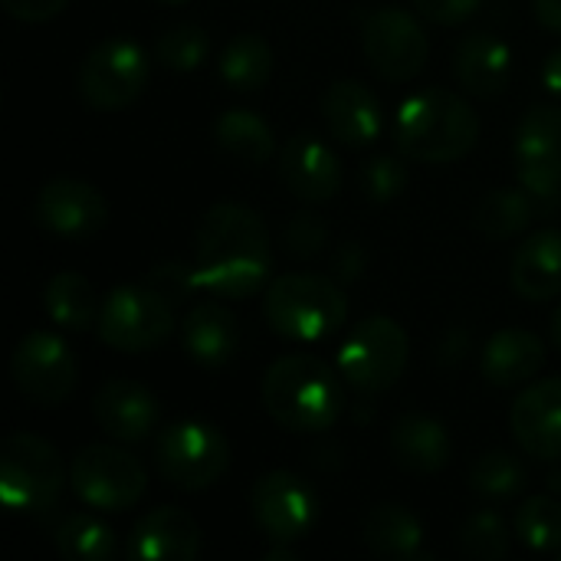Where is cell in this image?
Segmentation results:
<instances>
[{
	"mask_svg": "<svg viewBox=\"0 0 561 561\" xmlns=\"http://www.w3.org/2000/svg\"><path fill=\"white\" fill-rule=\"evenodd\" d=\"M43 312L62 332H89L92 325H99L102 306H99L95 286L82 273L62 270L43 289Z\"/></svg>",
	"mask_w": 561,
	"mask_h": 561,
	"instance_id": "obj_27",
	"label": "cell"
},
{
	"mask_svg": "<svg viewBox=\"0 0 561 561\" xmlns=\"http://www.w3.org/2000/svg\"><path fill=\"white\" fill-rule=\"evenodd\" d=\"M542 82H546V89H549L552 95H559L561 99V46L546 59V66H542Z\"/></svg>",
	"mask_w": 561,
	"mask_h": 561,
	"instance_id": "obj_43",
	"label": "cell"
},
{
	"mask_svg": "<svg viewBox=\"0 0 561 561\" xmlns=\"http://www.w3.org/2000/svg\"><path fill=\"white\" fill-rule=\"evenodd\" d=\"M362 191L375 204H391L408 191V164L404 154H375L362 168Z\"/></svg>",
	"mask_w": 561,
	"mask_h": 561,
	"instance_id": "obj_36",
	"label": "cell"
},
{
	"mask_svg": "<svg viewBox=\"0 0 561 561\" xmlns=\"http://www.w3.org/2000/svg\"><path fill=\"white\" fill-rule=\"evenodd\" d=\"M3 10L20 23H46L66 10L69 0H0Z\"/></svg>",
	"mask_w": 561,
	"mask_h": 561,
	"instance_id": "obj_40",
	"label": "cell"
},
{
	"mask_svg": "<svg viewBox=\"0 0 561 561\" xmlns=\"http://www.w3.org/2000/svg\"><path fill=\"white\" fill-rule=\"evenodd\" d=\"M322 118L335 141L345 148L375 145L385 131V112L378 95L358 79H339L322 95Z\"/></svg>",
	"mask_w": 561,
	"mask_h": 561,
	"instance_id": "obj_20",
	"label": "cell"
},
{
	"mask_svg": "<svg viewBox=\"0 0 561 561\" xmlns=\"http://www.w3.org/2000/svg\"><path fill=\"white\" fill-rule=\"evenodd\" d=\"M365 266H368V253H365L362 243H345V247H339V253H335V276H339L342 283L358 279V276L365 273Z\"/></svg>",
	"mask_w": 561,
	"mask_h": 561,
	"instance_id": "obj_41",
	"label": "cell"
},
{
	"mask_svg": "<svg viewBox=\"0 0 561 561\" xmlns=\"http://www.w3.org/2000/svg\"><path fill=\"white\" fill-rule=\"evenodd\" d=\"M362 536H365V546L381 556V559L391 561H414V559H431L424 552V526L421 519L398 506V503H381L375 506L365 523H362Z\"/></svg>",
	"mask_w": 561,
	"mask_h": 561,
	"instance_id": "obj_26",
	"label": "cell"
},
{
	"mask_svg": "<svg viewBox=\"0 0 561 561\" xmlns=\"http://www.w3.org/2000/svg\"><path fill=\"white\" fill-rule=\"evenodd\" d=\"M217 69L227 89L243 95L260 92L273 76V49L260 33H240L224 46Z\"/></svg>",
	"mask_w": 561,
	"mask_h": 561,
	"instance_id": "obj_30",
	"label": "cell"
},
{
	"mask_svg": "<svg viewBox=\"0 0 561 561\" xmlns=\"http://www.w3.org/2000/svg\"><path fill=\"white\" fill-rule=\"evenodd\" d=\"M480 138V118L473 105L440 85L411 92L394 115V148L398 154L421 164L460 161L473 151Z\"/></svg>",
	"mask_w": 561,
	"mask_h": 561,
	"instance_id": "obj_2",
	"label": "cell"
},
{
	"mask_svg": "<svg viewBox=\"0 0 561 561\" xmlns=\"http://www.w3.org/2000/svg\"><path fill=\"white\" fill-rule=\"evenodd\" d=\"M266 561H296V552H293V546H283V542H273V549L263 556Z\"/></svg>",
	"mask_w": 561,
	"mask_h": 561,
	"instance_id": "obj_44",
	"label": "cell"
},
{
	"mask_svg": "<svg viewBox=\"0 0 561 561\" xmlns=\"http://www.w3.org/2000/svg\"><path fill=\"white\" fill-rule=\"evenodd\" d=\"M154 467L171 486L197 493L214 486L230 470V444L214 424L178 421L158 434Z\"/></svg>",
	"mask_w": 561,
	"mask_h": 561,
	"instance_id": "obj_8",
	"label": "cell"
},
{
	"mask_svg": "<svg viewBox=\"0 0 561 561\" xmlns=\"http://www.w3.org/2000/svg\"><path fill=\"white\" fill-rule=\"evenodd\" d=\"M194 270L201 289L220 299L256 296L273 270L263 217L243 204H214L194 237Z\"/></svg>",
	"mask_w": 561,
	"mask_h": 561,
	"instance_id": "obj_1",
	"label": "cell"
},
{
	"mask_svg": "<svg viewBox=\"0 0 561 561\" xmlns=\"http://www.w3.org/2000/svg\"><path fill=\"white\" fill-rule=\"evenodd\" d=\"M362 46L371 69L388 82H411L427 66V33L411 10L381 7L362 26Z\"/></svg>",
	"mask_w": 561,
	"mask_h": 561,
	"instance_id": "obj_13",
	"label": "cell"
},
{
	"mask_svg": "<svg viewBox=\"0 0 561 561\" xmlns=\"http://www.w3.org/2000/svg\"><path fill=\"white\" fill-rule=\"evenodd\" d=\"M348 302L335 279L316 273H286L266 286L263 319L289 342H322L345 325Z\"/></svg>",
	"mask_w": 561,
	"mask_h": 561,
	"instance_id": "obj_4",
	"label": "cell"
},
{
	"mask_svg": "<svg viewBox=\"0 0 561 561\" xmlns=\"http://www.w3.org/2000/svg\"><path fill=\"white\" fill-rule=\"evenodd\" d=\"M526 463L510 450H490L470 467V486L486 500H513L526 490Z\"/></svg>",
	"mask_w": 561,
	"mask_h": 561,
	"instance_id": "obj_32",
	"label": "cell"
},
{
	"mask_svg": "<svg viewBox=\"0 0 561 561\" xmlns=\"http://www.w3.org/2000/svg\"><path fill=\"white\" fill-rule=\"evenodd\" d=\"M92 414H95V424L105 431V437L118 444H141L154 434L161 421V404L145 385L115 378L99 388L92 401Z\"/></svg>",
	"mask_w": 561,
	"mask_h": 561,
	"instance_id": "obj_18",
	"label": "cell"
},
{
	"mask_svg": "<svg viewBox=\"0 0 561 561\" xmlns=\"http://www.w3.org/2000/svg\"><path fill=\"white\" fill-rule=\"evenodd\" d=\"M210 56V33L201 23H174L154 43V59L171 72H194Z\"/></svg>",
	"mask_w": 561,
	"mask_h": 561,
	"instance_id": "obj_33",
	"label": "cell"
},
{
	"mask_svg": "<svg viewBox=\"0 0 561 561\" xmlns=\"http://www.w3.org/2000/svg\"><path fill=\"white\" fill-rule=\"evenodd\" d=\"M181 345L191 362L204 368L227 365L240 348V325L237 316L220 302H197L181 325Z\"/></svg>",
	"mask_w": 561,
	"mask_h": 561,
	"instance_id": "obj_23",
	"label": "cell"
},
{
	"mask_svg": "<svg viewBox=\"0 0 561 561\" xmlns=\"http://www.w3.org/2000/svg\"><path fill=\"white\" fill-rule=\"evenodd\" d=\"M53 542L69 561H108L115 556V533L92 513L62 516L53 529Z\"/></svg>",
	"mask_w": 561,
	"mask_h": 561,
	"instance_id": "obj_31",
	"label": "cell"
},
{
	"mask_svg": "<svg viewBox=\"0 0 561 561\" xmlns=\"http://www.w3.org/2000/svg\"><path fill=\"white\" fill-rule=\"evenodd\" d=\"M460 546L467 556L483 561H500L510 556V533H506V523L500 513L493 510H483V513H473L463 529H460Z\"/></svg>",
	"mask_w": 561,
	"mask_h": 561,
	"instance_id": "obj_35",
	"label": "cell"
},
{
	"mask_svg": "<svg viewBox=\"0 0 561 561\" xmlns=\"http://www.w3.org/2000/svg\"><path fill=\"white\" fill-rule=\"evenodd\" d=\"M457 82L477 99H496L513 79V49L493 33H470L454 53Z\"/></svg>",
	"mask_w": 561,
	"mask_h": 561,
	"instance_id": "obj_21",
	"label": "cell"
},
{
	"mask_svg": "<svg viewBox=\"0 0 561 561\" xmlns=\"http://www.w3.org/2000/svg\"><path fill=\"white\" fill-rule=\"evenodd\" d=\"M546 365V342L529 329H500L480 358V371L493 388L529 385Z\"/></svg>",
	"mask_w": 561,
	"mask_h": 561,
	"instance_id": "obj_22",
	"label": "cell"
},
{
	"mask_svg": "<svg viewBox=\"0 0 561 561\" xmlns=\"http://www.w3.org/2000/svg\"><path fill=\"white\" fill-rule=\"evenodd\" d=\"M542 210L539 197L526 187H496L486 191L477 207H473V230L483 233L486 240H510L516 233H523L536 214Z\"/></svg>",
	"mask_w": 561,
	"mask_h": 561,
	"instance_id": "obj_28",
	"label": "cell"
},
{
	"mask_svg": "<svg viewBox=\"0 0 561 561\" xmlns=\"http://www.w3.org/2000/svg\"><path fill=\"white\" fill-rule=\"evenodd\" d=\"M158 3H164V7H178V3H187V0H158Z\"/></svg>",
	"mask_w": 561,
	"mask_h": 561,
	"instance_id": "obj_47",
	"label": "cell"
},
{
	"mask_svg": "<svg viewBox=\"0 0 561 561\" xmlns=\"http://www.w3.org/2000/svg\"><path fill=\"white\" fill-rule=\"evenodd\" d=\"M263 408L266 414L293 434H322L345 411V391L322 358L316 355H283L263 375Z\"/></svg>",
	"mask_w": 561,
	"mask_h": 561,
	"instance_id": "obj_3",
	"label": "cell"
},
{
	"mask_svg": "<svg viewBox=\"0 0 561 561\" xmlns=\"http://www.w3.org/2000/svg\"><path fill=\"white\" fill-rule=\"evenodd\" d=\"M325 243H329V227H325V220L316 217V214H306V210L296 214V217L286 224V230H283V247H286V253H293V256H299V260L316 256Z\"/></svg>",
	"mask_w": 561,
	"mask_h": 561,
	"instance_id": "obj_37",
	"label": "cell"
},
{
	"mask_svg": "<svg viewBox=\"0 0 561 561\" xmlns=\"http://www.w3.org/2000/svg\"><path fill=\"white\" fill-rule=\"evenodd\" d=\"M178 325L174 302L154 293L148 283L118 286L105 296L99 312V339L125 355H141L161 345Z\"/></svg>",
	"mask_w": 561,
	"mask_h": 561,
	"instance_id": "obj_7",
	"label": "cell"
},
{
	"mask_svg": "<svg viewBox=\"0 0 561 561\" xmlns=\"http://www.w3.org/2000/svg\"><path fill=\"white\" fill-rule=\"evenodd\" d=\"M108 220L105 194L79 178H53L36 194V224L56 237H89Z\"/></svg>",
	"mask_w": 561,
	"mask_h": 561,
	"instance_id": "obj_15",
	"label": "cell"
},
{
	"mask_svg": "<svg viewBox=\"0 0 561 561\" xmlns=\"http://www.w3.org/2000/svg\"><path fill=\"white\" fill-rule=\"evenodd\" d=\"M549 493L561 496V473H552V477H549Z\"/></svg>",
	"mask_w": 561,
	"mask_h": 561,
	"instance_id": "obj_46",
	"label": "cell"
},
{
	"mask_svg": "<svg viewBox=\"0 0 561 561\" xmlns=\"http://www.w3.org/2000/svg\"><path fill=\"white\" fill-rule=\"evenodd\" d=\"M516 444L536 460H561V378L533 381L510 411Z\"/></svg>",
	"mask_w": 561,
	"mask_h": 561,
	"instance_id": "obj_17",
	"label": "cell"
},
{
	"mask_svg": "<svg viewBox=\"0 0 561 561\" xmlns=\"http://www.w3.org/2000/svg\"><path fill=\"white\" fill-rule=\"evenodd\" d=\"M533 10H536V20L546 30L561 33V0H533Z\"/></svg>",
	"mask_w": 561,
	"mask_h": 561,
	"instance_id": "obj_42",
	"label": "cell"
},
{
	"mask_svg": "<svg viewBox=\"0 0 561 561\" xmlns=\"http://www.w3.org/2000/svg\"><path fill=\"white\" fill-rule=\"evenodd\" d=\"M148 53L128 36H112L89 49V56L79 66L76 85L82 102L92 105L95 112H118L128 108L148 89Z\"/></svg>",
	"mask_w": 561,
	"mask_h": 561,
	"instance_id": "obj_9",
	"label": "cell"
},
{
	"mask_svg": "<svg viewBox=\"0 0 561 561\" xmlns=\"http://www.w3.org/2000/svg\"><path fill=\"white\" fill-rule=\"evenodd\" d=\"M250 513H253L256 529L270 542L296 546L316 529L319 500L302 477H296L289 470H273L253 483Z\"/></svg>",
	"mask_w": 561,
	"mask_h": 561,
	"instance_id": "obj_12",
	"label": "cell"
},
{
	"mask_svg": "<svg viewBox=\"0 0 561 561\" xmlns=\"http://www.w3.org/2000/svg\"><path fill=\"white\" fill-rule=\"evenodd\" d=\"M279 178L299 201L325 204L342 187V161L329 141L299 131L279 151Z\"/></svg>",
	"mask_w": 561,
	"mask_h": 561,
	"instance_id": "obj_16",
	"label": "cell"
},
{
	"mask_svg": "<svg viewBox=\"0 0 561 561\" xmlns=\"http://www.w3.org/2000/svg\"><path fill=\"white\" fill-rule=\"evenodd\" d=\"M450 434L437 417L404 414L391 427V457L408 473H440L450 463Z\"/></svg>",
	"mask_w": 561,
	"mask_h": 561,
	"instance_id": "obj_25",
	"label": "cell"
},
{
	"mask_svg": "<svg viewBox=\"0 0 561 561\" xmlns=\"http://www.w3.org/2000/svg\"><path fill=\"white\" fill-rule=\"evenodd\" d=\"M414 7L421 10L424 20L437 26H457L477 13L480 0H414Z\"/></svg>",
	"mask_w": 561,
	"mask_h": 561,
	"instance_id": "obj_39",
	"label": "cell"
},
{
	"mask_svg": "<svg viewBox=\"0 0 561 561\" xmlns=\"http://www.w3.org/2000/svg\"><path fill=\"white\" fill-rule=\"evenodd\" d=\"M516 536L533 552H561V500L552 496H529L516 510Z\"/></svg>",
	"mask_w": 561,
	"mask_h": 561,
	"instance_id": "obj_34",
	"label": "cell"
},
{
	"mask_svg": "<svg viewBox=\"0 0 561 561\" xmlns=\"http://www.w3.org/2000/svg\"><path fill=\"white\" fill-rule=\"evenodd\" d=\"M145 283H148L154 293H161L164 299H171V302H181V299H187L191 293L201 289L197 270H194V266H184V263H178V260H168V263L151 266L148 276H145Z\"/></svg>",
	"mask_w": 561,
	"mask_h": 561,
	"instance_id": "obj_38",
	"label": "cell"
},
{
	"mask_svg": "<svg viewBox=\"0 0 561 561\" xmlns=\"http://www.w3.org/2000/svg\"><path fill=\"white\" fill-rule=\"evenodd\" d=\"M559 559H561V552H559Z\"/></svg>",
	"mask_w": 561,
	"mask_h": 561,
	"instance_id": "obj_48",
	"label": "cell"
},
{
	"mask_svg": "<svg viewBox=\"0 0 561 561\" xmlns=\"http://www.w3.org/2000/svg\"><path fill=\"white\" fill-rule=\"evenodd\" d=\"M10 375L16 391L36 408H59L76 388L79 365L69 345L56 332L36 329L16 342L10 358Z\"/></svg>",
	"mask_w": 561,
	"mask_h": 561,
	"instance_id": "obj_11",
	"label": "cell"
},
{
	"mask_svg": "<svg viewBox=\"0 0 561 561\" xmlns=\"http://www.w3.org/2000/svg\"><path fill=\"white\" fill-rule=\"evenodd\" d=\"M411 358V339L401 322L388 316L362 319L339 348V375L358 394L391 391Z\"/></svg>",
	"mask_w": 561,
	"mask_h": 561,
	"instance_id": "obj_6",
	"label": "cell"
},
{
	"mask_svg": "<svg viewBox=\"0 0 561 561\" xmlns=\"http://www.w3.org/2000/svg\"><path fill=\"white\" fill-rule=\"evenodd\" d=\"M214 141L220 151L247 161V164H263L276 151V135L266 125L263 115L250 108H227L214 122Z\"/></svg>",
	"mask_w": 561,
	"mask_h": 561,
	"instance_id": "obj_29",
	"label": "cell"
},
{
	"mask_svg": "<svg viewBox=\"0 0 561 561\" xmlns=\"http://www.w3.org/2000/svg\"><path fill=\"white\" fill-rule=\"evenodd\" d=\"M516 174L549 210L561 197V108L536 105L516 131Z\"/></svg>",
	"mask_w": 561,
	"mask_h": 561,
	"instance_id": "obj_14",
	"label": "cell"
},
{
	"mask_svg": "<svg viewBox=\"0 0 561 561\" xmlns=\"http://www.w3.org/2000/svg\"><path fill=\"white\" fill-rule=\"evenodd\" d=\"M69 486L95 513H125L145 496L148 473L128 450L89 444L69 463Z\"/></svg>",
	"mask_w": 561,
	"mask_h": 561,
	"instance_id": "obj_10",
	"label": "cell"
},
{
	"mask_svg": "<svg viewBox=\"0 0 561 561\" xmlns=\"http://www.w3.org/2000/svg\"><path fill=\"white\" fill-rule=\"evenodd\" d=\"M510 283L526 302H549L561 296V230H536L516 250Z\"/></svg>",
	"mask_w": 561,
	"mask_h": 561,
	"instance_id": "obj_24",
	"label": "cell"
},
{
	"mask_svg": "<svg viewBox=\"0 0 561 561\" xmlns=\"http://www.w3.org/2000/svg\"><path fill=\"white\" fill-rule=\"evenodd\" d=\"M552 339H556V345H559L561 352V302L559 309H556V316H552Z\"/></svg>",
	"mask_w": 561,
	"mask_h": 561,
	"instance_id": "obj_45",
	"label": "cell"
},
{
	"mask_svg": "<svg viewBox=\"0 0 561 561\" xmlns=\"http://www.w3.org/2000/svg\"><path fill=\"white\" fill-rule=\"evenodd\" d=\"M66 486L56 447L36 434H13L0 450V503L16 516H46Z\"/></svg>",
	"mask_w": 561,
	"mask_h": 561,
	"instance_id": "obj_5",
	"label": "cell"
},
{
	"mask_svg": "<svg viewBox=\"0 0 561 561\" xmlns=\"http://www.w3.org/2000/svg\"><path fill=\"white\" fill-rule=\"evenodd\" d=\"M204 549L201 526L178 506H158L145 513L128 536V559L135 561H194Z\"/></svg>",
	"mask_w": 561,
	"mask_h": 561,
	"instance_id": "obj_19",
	"label": "cell"
}]
</instances>
